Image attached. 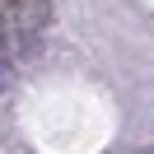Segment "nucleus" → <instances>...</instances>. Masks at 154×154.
Returning <instances> with one entry per match:
<instances>
[{"label":"nucleus","instance_id":"1","mask_svg":"<svg viewBox=\"0 0 154 154\" xmlns=\"http://www.w3.org/2000/svg\"><path fill=\"white\" fill-rule=\"evenodd\" d=\"M14 23H19V33H38L51 23V0H19L14 5Z\"/></svg>","mask_w":154,"mask_h":154}]
</instances>
